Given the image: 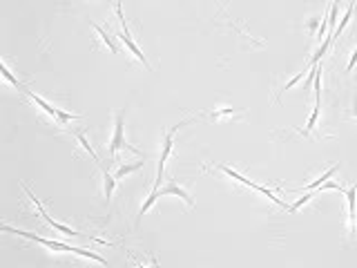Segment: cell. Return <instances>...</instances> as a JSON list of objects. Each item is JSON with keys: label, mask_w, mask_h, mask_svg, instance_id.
<instances>
[{"label": "cell", "mask_w": 357, "mask_h": 268, "mask_svg": "<svg viewBox=\"0 0 357 268\" xmlns=\"http://www.w3.org/2000/svg\"><path fill=\"white\" fill-rule=\"evenodd\" d=\"M3 232L20 234V237L31 239V242L41 244V246H45V248H49V250H56V253H72V255H81V257H85V259L98 261V264H103V266L108 264V259H105V257H100V255H96L94 250H85V248H78V246H69V244H63V242H54V239H45V237H41V234H36V232L18 230V228H11V226H3Z\"/></svg>", "instance_id": "6da1fadb"}, {"label": "cell", "mask_w": 357, "mask_h": 268, "mask_svg": "<svg viewBox=\"0 0 357 268\" xmlns=\"http://www.w3.org/2000/svg\"><path fill=\"white\" fill-rule=\"evenodd\" d=\"M192 121V119H186V121H181L178 125H174L172 130H167L163 134V150H161V156H159V168H156V181H154V186L152 188H161V179H163V172H165V161H167V156L172 154V145H174V134L181 130L183 125H188V123Z\"/></svg>", "instance_id": "7a4b0ae2"}, {"label": "cell", "mask_w": 357, "mask_h": 268, "mask_svg": "<svg viewBox=\"0 0 357 268\" xmlns=\"http://www.w3.org/2000/svg\"><path fill=\"white\" fill-rule=\"evenodd\" d=\"M123 127H125V112H119L114 119V134H112V141H110V156L112 161H116V156H119V152L123 148L132 150L134 154H138L136 148H132V145L125 143V134H123Z\"/></svg>", "instance_id": "3957f363"}, {"label": "cell", "mask_w": 357, "mask_h": 268, "mask_svg": "<svg viewBox=\"0 0 357 268\" xmlns=\"http://www.w3.org/2000/svg\"><path fill=\"white\" fill-rule=\"evenodd\" d=\"M22 190H25V194H27V197H29V199H31V204H33V206H36V210H38V215H41V217H43V219H45V221H47V223H49V226H52V228H54V230H58V232H63V234H67V237H74V234H83L81 230H74V228H69V226H63V223H58V221H54V219H52V217H49V215H47V210H45V208H43V204H41V201H38V199H36V194H33V192H31V190H29V188H27V186H22Z\"/></svg>", "instance_id": "277c9868"}, {"label": "cell", "mask_w": 357, "mask_h": 268, "mask_svg": "<svg viewBox=\"0 0 357 268\" xmlns=\"http://www.w3.org/2000/svg\"><path fill=\"white\" fill-rule=\"evenodd\" d=\"M116 14H119V18H121V22H123V31H121V34H116V36H119L121 41L125 43V47L130 49V52H132L134 56H136V58L141 60V63H143L145 67H148V70H152V67H150V63H148V58H145V54H143L141 49L136 47V45H134V41L130 38V29H127V25H125V18H123V7H116Z\"/></svg>", "instance_id": "5b68a950"}, {"label": "cell", "mask_w": 357, "mask_h": 268, "mask_svg": "<svg viewBox=\"0 0 357 268\" xmlns=\"http://www.w3.org/2000/svg\"><path fill=\"white\" fill-rule=\"evenodd\" d=\"M346 201H348V228H350V237L357 232V183L350 186L348 190H344Z\"/></svg>", "instance_id": "8992f818"}, {"label": "cell", "mask_w": 357, "mask_h": 268, "mask_svg": "<svg viewBox=\"0 0 357 268\" xmlns=\"http://www.w3.org/2000/svg\"><path fill=\"white\" fill-rule=\"evenodd\" d=\"M159 194L163 197V194H176L178 199H183L188 204V208H194V201H192V197L188 194V190L186 188H181L176 181H167V186L165 188H159Z\"/></svg>", "instance_id": "52a82bcc"}, {"label": "cell", "mask_w": 357, "mask_h": 268, "mask_svg": "<svg viewBox=\"0 0 357 268\" xmlns=\"http://www.w3.org/2000/svg\"><path fill=\"white\" fill-rule=\"evenodd\" d=\"M22 92H25L27 96H29V98L33 100V103H36L38 108H41V110L45 112V114H49V116H52V119H58V108H54V105H49L47 100H45L43 96H38L36 92H31L29 87H25V89H22Z\"/></svg>", "instance_id": "ba28073f"}, {"label": "cell", "mask_w": 357, "mask_h": 268, "mask_svg": "<svg viewBox=\"0 0 357 268\" xmlns=\"http://www.w3.org/2000/svg\"><path fill=\"white\" fill-rule=\"evenodd\" d=\"M217 170H221V172H226L230 179H234V181H239V183H243L245 188H253V190H259V183H255V181H250V179H245L243 175H239L237 170H232V168H228V165H217Z\"/></svg>", "instance_id": "9c48e42d"}, {"label": "cell", "mask_w": 357, "mask_h": 268, "mask_svg": "<svg viewBox=\"0 0 357 268\" xmlns=\"http://www.w3.org/2000/svg\"><path fill=\"white\" fill-rule=\"evenodd\" d=\"M100 172H103V179H105V199H108V208H110V204H112V192H114V188H116V179L114 175H110V170L108 168H103V163H100Z\"/></svg>", "instance_id": "30bf717a"}, {"label": "cell", "mask_w": 357, "mask_h": 268, "mask_svg": "<svg viewBox=\"0 0 357 268\" xmlns=\"http://www.w3.org/2000/svg\"><path fill=\"white\" fill-rule=\"evenodd\" d=\"M337 168H339V165H333V168H328V170H326V172H324V175H322V177H317V179H315V181H310V183H306V186H304V188H301V190H306V192H310V190H317V188H319V186H322V183H324V181H328V179H331V177L335 175V172H337Z\"/></svg>", "instance_id": "8fae6325"}, {"label": "cell", "mask_w": 357, "mask_h": 268, "mask_svg": "<svg viewBox=\"0 0 357 268\" xmlns=\"http://www.w3.org/2000/svg\"><path fill=\"white\" fill-rule=\"evenodd\" d=\"M239 112H243V108H221V110H215L212 114H208L212 121H221L226 119V116H232V114H239Z\"/></svg>", "instance_id": "7c38bea8"}, {"label": "cell", "mask_w": 357, "mask_h": 268, "mask_svg": "<svg viewBox=\"0 0 357 268\" xmlns=\"http://www.w3.org/2000/svg\"><path fill=\"white\" fill-rule=\"evenodd\" d=\"M72 134H74V137L78 139V143H81L83 148H85L87 152H89V156H92V159H94V161H96V163L100 165V159H98V154L94 152V148H92V145H89V141H87V139H85V134H83V132H76V130H72Z\"/></svg>", "instance_id": "4fadbf2b"}, {"label": "cell", "mask_w": 357, "mask_h": 268, "mask_svg": "<svg viewBox=\"0 0 357 268\" xmlns=\"http://www.w3.org/2000/svg\"><path fill=\"white\" fill-rule=\"evenodd\" d=\"M143 163H145V161H136V163H125V165H121L119 170L114 172V177H116V179H123L125 175H132V172H136L138 168H143Z\"/></svg>", "instance_id": "5bb4252c"}, {"label": "cell", "mask_w": 357, "mask_h": 268, "mask_svg": "<svg viewBox=\"0 0 357 268\" xmlns=\"http://www.w3.org/2000/svg\"><path fill=\"white\" fill-rule=\"evenodd\" d=\"M312 197H317L315 190H310V192H304V197H299L297 201H295V204H290V206H288V212H297L299 208H304V206L308 204V201H310Z\"/></svg>", "instance_id": "9a60e30c"}, {"label": "cell", "mask_w": 357, "mask_h": 268, "mask_svg": "<svg viewBox=\"0 0 357 268\" xmlns=\"http://www.w3.org/2000/svg\"><path fill=\"white\" fill-rule=\"evenodd\" d=\"M353 11H355V3H353V5H348L346 14L342 16V22H339V27H335V36H342V31L346 29V25H348L350 18H353Z\"/></svg>", "instance_id": "2e32d148"}, {"label": "cell", "mask_w": 357, "mask_h": 268, "mask_svg": "<svg viewBox=\"0 0 357 268\" xmlns=\"http://www.w3.org/2000/svg\"><path fill=\"white\" fill-rule=\"evenodd\" d=\"M337 16H339V5L333 3L331 5V11H328V29H331L328 36H333V38H335V25H337Z\"/></svg>", "instance_id": "e0dca14e"}, {"label": "cell", "mask_w": 357, "mask_h": 268, "mask_svg": "<svg viewBox=\"0 0 357 268\" xmlns=\"http://www.w3.org/2000/svg\"><path fill=\"white\" fill-rule=\"evenodd\" d=\"M0 70H3V76L7 78V81H9L14 87H18V89H25V87H27L25 83H20L18 78H16L14 74H11V72H9V67H7V63H5V60H3V63H0Z\"/></svg>", "instance_id": "ac0fdd59"}, {"label": "cell", "mask_w": 357, "mask_h": 268, "mask_svg": "<svg viewBox=\"0 0 357 268\" xmlns=\"http://www.w3.org/2000/svg\"><path fill=\"white\" fill-rule=\"evenodd\" d=\"M94 29H96V34H98V36H100V38H103V43H105V45H108V47H110V52H114V54H116V45H114V43H112V38L108 36V34H105V29H103V27H98V25H94Z\"/></svg>", "instance_id": "d6986e66"}, {"label": "cell", "mask_w": 357, "mask_h": 268, "mask_svg": "<svg viewBox=\"0 0 357 268\" xmlns=\"http://www.w3.org/2000/svg\"><path fill=\"white\" fill-rule=\"evenodd\" d=\"M304 74H308V72H306V70H304V72H299V74H297V76H295V78H293V81H290V83H286V85H283V89H290V87H293V85H295V83H299V81H301V78H304Z\"/></svg>", "instance_id": "ffe728a7"}, {"label": "cell", "mask_w": 357, "mask_h": 268, "mask_svg": "<svg viewBox=\"0 0 357 268\" xmlns=\"http://www.w3.org/2000/svg\"><path fill=\"white\" fill-rule=\"evenodd\" d=\"M319 25H322V22H319V20H317V18H315V20H310V22H308V27H310V31H315V29H317V27H319Z\"/></svg>", "instance_id": "44dd1931"}, {"label": "cell", "mask_w": 357, "mask_h": 268, "mask_svg": "<svg viewBox=\"0 0 357 268\" xmlns=\"http://www.w3.org/2000/svg\"><path fill=\"white\" fill-rule=\"evenodd\" d=\"M353 116L357 119V96H355V105H353Z\"/></svg>", "instance_id": "7402d4cb"}, {"label": "cell", "mask_w": 357, "mask_h": 268, "mask_svg": "<svg viewBox=\"0 0 357 268\" xmlns=\"http://www.w3.org/2000/svg\"><path fill=\"white\" fill-rule=\"evenodd\" d=\"M333 3H337V5H339V3H342V0H333Z\"/></svg>", "instance_id": "603a6c76"}, {"label": "cell", "mask_w": 357, "mask_h": 268, "mask_svg": "<svg viewBox=\"0 0 357 268\" xmlns=\"http://www.w3.org/2000/svg\"><path fill=\"white\" fill-rule=\"evenodd\" d=\"M355 9H357V5H355Z\"/></svg>", "instance_id": "cb8c5ba5"}]
</instances>
